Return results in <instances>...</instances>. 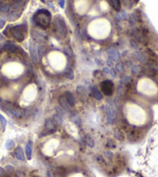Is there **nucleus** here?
Wrapping results in <instances>:
<instances>
[{
  "mask_svg": "<svg viewBox=\"0 0 158 177\" xmlns=\"http://www.w3.org/2000/svg\"><path fill=\"white\" fill-rule=\"evenodd\" d=\"M89 35L97 40H103L108 37L111 32V24L106 19L100 18L90 22L88 26Z\"/></svg>",
  "mask_w": 158,
  "mask_h": 177,
  "instance_id": "nucleus-1",
  "label": "nucleus"
},
{
  "mask_svg": "<svg viewBox=\"0 0 158 177\" xmlns=\"http://www.w3.org/2000/svg\"><path fill=\"white\" fill-rule=\"evenodd\" d=\"M2 72L9 78H16L23 74L24 68L21 63L17 62H7L2 67Z\"/></svg>",
  "mask_w": 158,
  "mask_h": 177,
  "instance_id": "nucleus-2",
  "label": "nucleus"
},
{
  "mask_svg": "<svg viewBox=\"0 0 158 177\" xmlns=\"http://www.w3.org/2000/svg\"><path fill=\"white\" fill-rule=\"evenodd\" d=\"M47 58L50 66L57 71H61L66 66V58L61 52L51 51L48 54Z\"/></svg>",
  "mask_w": 158,
  "mask_h": 177,
  "instance_id": "nucleus-3",
  "label": "nucleus"
},
{
  "mask_svg": "<svg viewBox=\"0 0 158 177\" xmlns=\"http://www.w3.org/2000/svg\"><path fill=\"white\" fill-rule=\"evenodd\" d=\"M51 20V14L48 10L45 9L38 10L33 17V21L37 26L40 28L47 29Z\"/></svg>",
  "mask_w": 158,
  "mask_h": 177,
  "instance_id": "nucleus-4",
  "label": "nucleus"
},
{
  "mask_svg": "<svg viewBox=\"0 0 158 177\" xmlns=\"http://www.w3.org/2000/svg\"><path fill=\"white\" fill-rule=\"evenodd\" d=\"M28 27L26 24L17 25L10 28V35H11L18 42H23L27 35Z\"/></svg>",
  "mask_w": 158,
  "mask_h": 177,
  "instance_id": "nucleus-5",
  "label": "nucleus"
},
{
  "mask_svg": "<svg viewBox=\"0 0 158 177\" xmlns=\"http://www.w3.org/2000/svg\"><path fill=\"white\" fill-rule=\"evenodd\" d=\"M54 31L60 37H66L68 34V27L63 17L58 16L55 17L54 20Z\"/></svg>",
  "mask_w": 158,
  "mask_h": 177,
  "instance_id": "nucleus-6",
  "label": "nucleus"
},
{
  "mask_svg": "<svg viewBox=\"0 0 158 177\" xmlns=\"http://www.w3.org/2000/svg\"><path fill=\"white\" fill-rule=\"evenodd\" d=\"M37 95V90L35 85L31 84L27 85V87L24 90L23 97L24 101L26 103H30L35 99L36 96Z\"/></svg>",
  "mask_w": 158,
  "mask_h": 177,
  "instance_id": "nucleus-7",
  "label": "nucleus"
},
{
  "mask_svg": "<svg viewBox=\"0 0 158 177\" xmlns=\"http://www.w3.org/2000/svg\"><path fill=\"white\" fill-rule=\"evenodd\" d=\"M88 0H78L75 2V8L77 12L80 15L85 14L90 6Z\"/></svg>",
  "mask_w": 158,
  "mask_h": 177,
  "instance_id": "nucleus-8",
  "label": "nucleus"
},
{
  "mask_svg": "<svg viewBox=\"0 0 158 177\" xmlns=\"http://www.w3.org/2000/svg\"><path fill=\"white\" fill-rule=\"evenodd\" d=\"M101 87L104 94L112 96L114 92V84L110 80H105L101 83Z\"/></svg>",
  "mask_w": 158,
  "mask_h": 177,
  "instance_id": "nucleus-9",
  "label": "nucleus"
},
{
  "mask_svg": "<svg viewBox=\"0 0 158 177\" xmlns=\"http://www.w3.org/2000/svg\"><path fill=\"white\" fill-rule=\"evenodd\" d=\"M29 51L30 54L31 59L35 64H38V53L37 50L36 48L35 44L33 42H30L29 44Z\"/></svg>",
  "mask_w": 158,
  "mask_h": 177,
  "instance_id": "nucleus-10",
  "label": "nucleus"
},
{
  "mask_svg": "<svg viewBox=\"0 0 158 177\" xmlns=\"http://www.w3.org/2000/svg\"><path fill=\"white\" fill-rule=\"evenodd\" d=\"M105 111L106 113L107 121L109 124H112L114 121V119L116 118V112L112 110V108L109 105L105 106Z\"/></svg>",
  "mask_w": 158,
  "mask_h": 177,
  "instance_id": "nucleus-11",
  "label": "nucleus"
},
{
  "mask_svg": "<svg viewBox=\"0 0 158 177\" xmlns=\"http://www.w3.org/2000/svg\"><path fill=\"white\" fill-rule=\"evenodd\" d=\"M64 98L66 99V101L68 102V103L70 106H74L75 105L76 101L74 96L73 93L70 91H66L64 93Z\"/></svg>",
  "mask_w": 158,
  "mask_h": 177,
  "instance_id": "nucleus-12",
  "label": "nucleus"
},
{
  "mask_svg": "<svg viewBox=\"0 0 158 177\" xmlns=\"http://www.w3.org/2000/svg\"><path fill=\"white\" fill-rule=\"evenodd\" d=\"M7 113H10V115L12 116L13 117L20 118L23 116L24 111L23 110H21V109L17 108V107H15L14 106V107H12L10 110H9V112H8Z\"/></svg>",
  "mask_w": 158,
  "mask_h": 177,
  "instance_id": "nucleus-13",
  "label": "nucleus"
},
{
  "mask_svg": "<svg viewBox=\"0 0 158 177\" xmlns=\"http://www.w3.org/2000/svg\"><path fill=\"white\" fill-rule=\"evenodd\" d=\"M131 35L133 37L136 39L137 41L138 42H143L144 41V37H143V33H142V31L138 28H135L133 29L131 32Z\"/></svg>",
  "mask_w": 158,
  "mask_h": 177,
  "instance_id": "nucleus-14",
  "label": "nucleus"
},
{
  "mask_svg": "<svg viewBox=\"0 0 158 177\" xmlns=\"http://www.w3.org/2000/svg\"><path fill=\"white\" fill-rule=\"evenodd\" d=\"M58 103H59V105L61 106V108L63 109V110H64L67 111V112H68L69 113H71V110L70 107H69L68 103V102L66 101V99H65V98H64L63 96L59 97Z\"/></svg>",
  "mask_w": 158,
  "mask_h": 177,
  "instance_id": "nucleus-15",
  "label": "nucleus"
},
{
  "mask_svg": "<svg viewBox=\"0 0 158 177\" xmlns=\"http://www.w3.org/2000/svg\"><path fill=\"white\" fill-rule=\"evenodd\" d=\"M133 57H134L135 59H136L137 61H138V62H146V54H144V52L139 51H137L134 52Z\"/></svg>",
  "mask_w": 158,
  "mask_h": 177,
  "instance_id": "nucleus-16",
  "label": "nucleus"
},
{
  "mask_svg": "<svg viewBox=\"0 0 158 177\" xmlns=\"http://www.w3.org/2000/svg\"><path fill=\"white\" fill-rule=\"evenodd\" d=\"M92 95H93V96H94L95 99H96L97 100H101V99H103V96H102V94L101 93V92L99 91V89H98V87H97L96 85L92 86Z\"/></svg>",
  "mask_w": 158,
  "mask_h": 177,
  "instance_id": "nucleus-17",
  "label": "nucleus"
},
{
  "mask_svg": "<svg viewBox=\"0 0 158 177\" xmlns=\"http://www.w3.org/2000/svg\"><path fill=\"white\" fill-rule=\"evenodd\" d=\"M14 154L16 158L19 161H24L25 160V155L23 151V149L20 147H17V149H15Z\"/></svg>",
  "mask_w": 158,
  "mask_h": 177,
  "instance_id": "nucleus-18",
  "label": "nucleus"
},
{
  "mask_svg": "<svg viewBox=\"0 0 158 177\" xmlns=\"http://www.w3.org/2000/svg\"><path fill=\"white\" fill-rule=\"evenodd\" d=\"M32 152H33V149H32V145H31V141H29L25 147V153H26V158L28 160H30L32 158Z\"/></svg>",
  "mask_w": 158,
  "mask_h": 177,
  "instance_id": "nucleus-19",
  "label": "nucleus"
},
{
  "mask_svg": "<svg viewBox=\"0 0 158 177\" xmlns=\"http://www.w3.org/2000/svg\"><path fill=\"white\" fill-rule=\"evenodd\" d=\"M109 5L116 10V12L120 11L121 10V3L120 0H108Z\"/></svg>",
  "mask_w": 158,
  "mask_h": 177,
  "instance_id": "nucleus-20",
  "label": "nucleus"
},
{
  "mask_svg": "<svg viewBox=\"0 0 158 177\" xmlns=\"http://www.w3.org/2000/svg\"><path fill=\"white\" fill-rule=\"evenodd\" d=\"M19 16H20V12L12 11V12H10V13L8 14L6 19H7L8 21H10V22L14 21V20H16V19L19 18Z\"/></svg>",
  "mask_w": 158,
  "mask_h": 177,
  "instance_id": "nucleus-21",
  "label": "nucleus"
},
{
  "mask_svg": "<svg viewBox=\"0 0 158 177\" xmlns=\"http://www.w3.org/2000/svg\"><path fill=\"white\" fill-rule=\"evenodd\" d=\"M146 68L152 73L156 74L158 72V66L156 64H154L153 62H150L148 63H146Z\"/></svg>",
  "mask_w": 158,
  "mask_h": 177,
  "instance_id": "nucleus-22",
  "label": "nucleus"
},
{
  "mask_svg": "<svg viewBox=\"0 0 158 177\" xmlns=\"http://www.w3.org/2000/svg\"><path fill=\"white\" fill-rule=\"evenodd\" d=\"M114 137H115V138H116V140L120 141V142L125 140V135H124L123 131L119 130V129L115 130V131H114Z\"/></svg>",
  "mask_w": 158,
  "mask_h": 177,
  "instance_id": "nucleus-23",
  "label": "nucleus"
},
{
  "mask_svg": "<svg viewBox=\"0 0 158 177\" xmlns=\"http://www.w3.org/2000/svg\"><path fill=\"white\" fill-rule=\"evenodd\" d=\"M85 140L86 143H87V144L90 148L95 147V141L93 140V138H92L91 135H88V134H86V135H85Z\"/></svg>",
  "mask_w": 158,
  "mask_h": 177,
  "instance_id": "nucleus-24",
  "label": "nucleus"
},
{
  "mask_svg": "<svg viewBox=\"0 0 158 177\" xmlns=\"http://www.w3.org/2000/svg\"><path fill=\"white\" fill-rule=\"evenodd\" d=\"M72 120H73L74 123L76 125L80 126L81 124V119L79 114L77 113H75L72 114Z\"/></svg>",
  "mask_w": 158,
  "mask_h": 177,
  "instance_id": "nucleus-25",
  "label": "nucleus"
},
{
  "mask_svg": "<svg viewBox=\"0 0 158 177\" xmlns=\"http://www.w3.org/2000/svg\"><path fill=\"white\" fill-rule=\"evenodd\" d=\"M53 120L55 122V124L58 126L62 125V124H63V117H61L58 114H54L53 115Z\"/></svg>",
  "mask_w": 158,
  "mask_h": 177,
  "instance_id": "nucleus-26",
  "label": "nucleus"
},
{
  "mask_svg": "<svg viewBox=\"0 0 158 177\" xmlns=\"http://www.w3.org/2000/svg\"><path fill=\"white\" fill-rule=\"evenodd\" d=\"M132 81V77L130 76H125L120 79V83L122 85H127Z\"/></svg>",
  "mask_w": 158,
  "mask_h": 177,
  "instance_id": "nucleus-27",
  "label": "nucleus"
},
{
  "mask_svg": "<svg viewBox=\"0 0 158 177\" xmlns=\"http://www.w3.org/2000/svg\"><path fill=\"white\" fill-rule=\"evenodd\" d=\"M137 137V134L135 130H130L127 132V138L130 141H135Z\"/></svg>",
  "mask_w": 158,
  "mask_h": 177,
  "instance_id": "nucleus-28",
  "label": "nucleus"
},
{
  "mask_svg": "<svg viewBox=\"0 0 158 177\" xmlns=\"http://www.w3.org/2000/svg\"><path fill=\"white\" fill-rule=\"evenodd\" d=\"M6 149H7V150H9V151H10V150H12V149H14L15 147V142L13 140H8L7 142H6Z\"/></svg>",
  "mask_w": 158,
  "mask_h": 177,
  "instance_id": "nucleus-29",
  "label": "nucleus"
},
{
  "mask_svg": "<svg viewBox=\"0 0 158 177\" xmlns=\"http://www.w3.org/2000/svg\"><path fill=\"white\" fill-rule=\"evenodd\" d=\"M110 56H111V58H112V60H113V62H118V61H119V59H120L121 55L120 53H119L117 50H116Z\"/></svg>",
  "mask_w": 158,
  "mask_h": 177,
  "instance_id": "nucleus-30",
  "label": "nucleus"
},
{
  "mask_svg": "<svg viewBox=\"0 0 158 177\" xmlns=\"http://www.w3.org/2000/svg\"><path fill=\"white\" fill-rule=\"evenodd\" d=\"M106 147L109 149H115L116 147V144L112 139H108L106 142Z\"/></svg>",
  "mask_w": 158,
  "mask_h": 177,
  "instance_id": "nucleus-31",
  "label": "nucleus"
},
{
  "mask_svg": "<svg viewBox=\"0 0 158 177\" xmlns=\"http://www.w3.org/2000/svg\"><path fill=\"white\" fill-rule=\"evenodd\" d=\"M116 70L117 71H119V73H123L124 71V64L123 62H117L116 65Z\"/></svg>",
  "mask_w": 158,
  "mask_h": 177,
  "instance_id": "nucleus-32",
  "label": "nucleus"
},
{
  "mask_svg": "<svg viewBox=\"0 0 158 177\" xmlns=\"http://www.w3.org/2000/svg\"><path fill=\"white\" fill-rule=\"evenodd\" d=\"M65 77L67 78L70 79V80H73L74 78H75V72H74L73 69H69L68 71L66 72V74H65Z\"/></svg>",
  "mask_w": 158,
  "mask_h": 177,
  "instance_id": "nucleus-33",
  "label": "nucleus"
},
{
  "mask_svg": "<svg viewBox=\"0 0 158 177\" xmlns=\"http://www.w3.org/2000/svg\"><path fill=\"white\" fill-rule=\"evenodd\" d=\"M6 124H7V121H6V119L3 115L0 114V125L2 127V129L3 130H5L6 127Z\"/></svg>",
  "mask_w": 158,
  "mask_h": 177,
  "instance_id": "nucleus-34",
  "label": "nucleus"
},
{
  "mask_svg": "<svg viewBox=\"0 0 158 177\" xmlns=\"http://www.w3.org/2000/svg\"><path fill=\"white\" fill-rule=\"evenodd\" d=\"M140 70H141L140 67L137 65H133L132 66V69H131V71L133 75H138L140 72Z\"/></svg>",
  "mask_w": 158,
  "mask_h": 177,
  "instance_id": "nucleus-35",
  "label": "nucleus"
},
{
  "mask_svg": "<svg viewBox=\"0 0 158 177\" xmlns=\"http://www.w3.org/2000/svg\"><path fill=\"white\" fill-rule=\"evenodd\" d=\"M64 51H65V54H66L69 58H73L74 57L73 49H72L71 47H67L66 48L64 49Z\"/></svg>",
  "mask_w": 158,
  "mask_h": 177,
  "instance_id": "nucleus-36",
  "label": "nucleus"
},
{
  "mask_svg": "<svg viewBox=\"0 0 158 177\" xmlns=\"http://www.w3.org/2000/svg\"><path fill=\"white\" fill-rule=\"evenodd\" d=\"M4 170H5L6 172H7L8 174H12V172H14L15 169H14V167L12 166V165H6V166L5 169H4Z\"/></svg>",
  "mask_w": 158,
  "mask_h": 177,
  "instance_id": "nucleus-37",
  "label": "nucleus"
},
{
  "mask_svg": "<svg viewBox=\"0 0 158 177\" xmlns=\"http://www.w3.org/2000/svg\"><path fill=\"white\" fill-rule=\"evenodd\" d=\"M95 160H96V162L99 163V165H106V161H105V159L103 158V157L101 155H99L96 156Z\"/></svg>",
  "mask_w": 158,
  "mask_h": 177,
  "instance_id": "nucleus-38",
  "label": "nucleus"
},
{
  "mask_svg": "<svg viewBox=\"0 0 158 177\" xmlns=\"http://www.w3.org/2000/svg\"><path fill=\"white\" fill-rule=\"evenodd\" d=\"M130 44L131 45V47H132V48H134V49H139V44H138L137 40H135L134 39H131V40H130Z\"/></svg>",
  "mask_w": 158,
  "mask_h": 177,
  "instance_id": "nucleus-39",
  "label": "nucleus"
},
{
  "mask_svg": "<svg viewBox=\"0 0 158 177\" xmlns=\"http://www.w3.org/2000/svg\"><path fill=\"white\" fill-rule=\"evenodd\" d=\"M55 111H56L57 114H58L59 116H61V117H64V112L62 109H61V107H59V106H55Z\"/></svg>",
  "mask_w": 158,
  "mask_h": 177,
  "instance_id": "nucleus-40",
  "label": "nucleus"
},
{
  "mask_svg": "<svg viewBox=\"0 0 158 177\" xmlns=\"http://www.w3.org/2000/svg\"><path fill=\"white\" fill-rule=\"evenodd\" d=\"M32 113H33V111H32L31 109L26 108V109H25V110H24L23 115H24V117H25V118H27V117H29L31 114H32Z\"/></svg>",
  "mask_w": 158,
  "mask_h": 177,
  "instance_id": "nucleus-41",
  "label": "nucleus"
},
{
  "mask_svg": "<svg viewBox=\"0 0 158 177\" xmlns=\"http://www.w3.org/2000/svg\"><path fill=\"white\" fill-rule=\"evenodd\" d=\"M104 155H105V156H106L107 158H112L113 157V153L110 151H104Z\"/></svg>",
  "mask_w": 158,
  "mask_h": 177,
  "instance_id": "nucleus-42",
  "label": "nucleus"
},
{
  "mask_svg": "<svg viewBox=\"0 0 158 177\" xmlns=\"http://www.w3.org/2000/svg\"><path fill=\"white\" fill-rule=\"evenodd\" d=\"M123 87L122 85H119L118 88H117V90H116V92H117V96L120 97L122 95H123Z\"/></svg>",
  "mask_w": 158,
  "mask_h": 177,
  "instance_id": "nucleus-43",
  "label": "nucleus"
},
{
  "mask_svg": "<svg viewBox=\"0 0 158 177\" xmlns=\"http://www.w3.org/2000/svg\"><path fill=\"white\" fill-rule=\"evenodd\" d=\"M109 74L111 75L112 78H116V76H117V73H116V69H113V68H111V69H110V70H109Z\"/></svg>",
  "mask_w": 158,
  "mask_h": 177,
  "instance_id": "nucleus-44",
  "label": "nucleus"
},
{
  "mask_svg": "<svg viewBox=\"0 0 158 177\" xmlns=\"http://www.w3.org/2000/svg\"><path fill=\"white\" fill-rule=\"evenodd\" d=\"M128 21H129V24H130V25L131 26H136V24H137V22L135 21L134 19H132V17L130 16V17H129V19H128Z\"/></svg>",
  "mask_w": 158,
  "mask_h": 177,
  "instance_id": "nucleus-45",
  "label": "nucleus"
},
{
  "mask_svg": "<svg viewBox=\"0 0 158 177\" xmlns=\"http://www.w3.org/2000/svg\"><path fill=\"white\" fill-rule=\"evenodd\" d=\"M16 177H26L25 173L21 170H17L16 172Z\"/></svg>",
  "mask_w": 158,
  "mask_h": 177,
  "instance_id": "nucleus-46",
  "label": "nucleus"
},
{
  "mask_svg": "<svg viewBox=\"0 0 158 177\" xmlns=\"http://www.w3.org/2000/svg\"><path fill=\"white\" fill-rule=\"evenodd\" d=\"M101 71H99V70H95V71L93 72V76L94 77H96V78H101Z\"/></svg>",
  "mask_w": 158,
  "mask_h": 177,
  "instance_id": "nucleus-47",
  "label": "nucleus"
},
{
  "mask_svg": "<svg viewBox=\"0 0 158 177\" xmlns=\"http://www.w3.org/2000/svg\"><path fill=\"white\" fill-rule=\"evenodd\" d=\"M106 64L108 66H112V64H113V60H112V58H111V56H109L108 58H107V61H106Z\"/></svg>",
  "mask_w": 158,
  "mask_h": 177,
  "instance_id": "nucleus-48",
  "label": "nucleus"
},
{
  "mask_svg": "<svg viewBox=\"0 0 158 177\" xmlns=\"http://www.w3.org/2000/svg\"><path fill=\"white\" fill-rule=\"evenodd\" d=\"M58 4H59L60 7L64 9V5H65V0H58Z\"/></svg>",
  "mask_w": 158,
  "mask_h": 177,
  "instance_id": "nucleus-49",
  "label": "nucleus"
},
{
  "mask_svg": "<svg viewBox=\"0 0 158 177\" xmlns=\"http://www.w3.org/2000/svg\"><path fill=\"white\" fill-rule=\"evenodd\" d=\"M116 50V48H114V47H109V48H108V49L106 50V52L108 53V54L111 55V54H112V53H113Z\"/></svg>",
  "mask_w": 158,
  "mask_h": 177,
  "instance_id": "nucleus-50",
  "label": "nucleus"
},
{
  "mask_svg": "<svg viewBox=\"0 0 158 177\" xmlns=\"http://www.w3.org/2000/svg\"><path fill=\"white\" fill-rule=\"evenodd\" d=\"M5 24H6L5 19L0 18V29H3V27H4V26H5Z\"/></svg>",
  "mask_w": 158,
  "mask_h": 177,
  "instance_id": "nucleus-51",
  "label": "nucleus"
},
{
  "mask_svg": "<svg viewBox=\"0 0 158 177\" xmlns=\"http://www.w3.org/2000/svg\"><path fill=\"white\" fill-rule=\"evenodd\" d=\"M121 17L123 19H127V13L125 12V11H122L120 14Z\"/></svg>",
  "mask_w": 158,
  "mask_h": 177,
  "instance_id": "nucleus-52",
  "label": "nucleus"
},
{
  "mask_svg": "<svg viewBox=\"0 0 158 177\" xmlns=\"http://www.w3.org/2000/svg\"><path fill=\"white\" fill-rule=\"evenodd\" d=\"M40 114H41V110H37V111H36L35 113V115H34V118H35V119L39 118L40 117Z\"/></svg>",
  "mask_w": 158,
  "mask_h": 177,
  "instance_id": "nucleus-53",
  "label": "nucleus"
},
{
  "mask_svg": "<svg viewBox=\"0 0 158 177\" xmlns=\"http://www.w3.org/2000/svg\"><path fill=\"white\" fill-rule=\"evenodd\" d=\"M115 19H116V21H118V22H120L121 20H122V17H121L120 14H118V13H116L115 14Z\"/></svg>",
  "mask_w": 158,
  "mask_h": 177,
  "instance_id": "nucleus-54",
  "label": "nucleus"
},
{
  "mask_svg": "<svg viewBox=\"0 0 158 177\" xmlns=\"http://www.w3.org/2000/svg\"><path fill=\"white\" fill-rule=\"evenodd\" d=\"M79 143H80L81 146V147L85 146V140L83 139L82 137H80V138H79Z\"/></svg>",
  "mask_w": 158,
  "mask_h": 177,
  "instance_id": "nucleus-55",
  "label": "nucleus"
},
{
  "mask_svg": "<svg viewBox=\"0 0 158 177\" xmlns=\"http://www.w3.org/2000/svg\"><path fill=\"white\" fill-rule=\"evenodd\" d=\"M6 172L3 168L0 167V177H5Z\"/></svg>",
  "mask_w": 158,
  "mask_h": 177,
  "instance_id": "nucleus-56",
  "label": "nucleus"
},
{
  "mask_svg": "<svg viewBox=\"0 0 158 177\" xmlns=\"http://www.w3.org/2000/svg\"><path fill=\"white\" fill-rule=\"evenodd\" d=\"M109 70H110V69H109L108 67H105V68H103V69H102V71H103L104 73L106 74V75L109 74Z\"/></svg>",
  "mask_w": 158,
  "mask_h": 177,
  "instance_id": "nucleus-57",
  "label": "nucleus"
},
{
  "mask_svg": "<svg viewBox=\"0 0 158 177\" xmlns=\"http://www.w3.org/2000/svg\"><path fill=\"white\" fill-rule=\"evenodd\" d=\"M47 6L49 8H50V9H52V10H55V6H54V4L52 3H47Z\"/></svg>",
  "mask_w": 158,
  "mask_h": 177,
  "instance_id": "nucleus-58",
  "label": "nucleus"
},
{
  "mask_svg": "<svg viewBox=\"0 0 158 177\" xmlns=\"http://www.w3.org/2000/svg\"><path fill=\"white\" fill-rule=\"evenodd\" d=\"M95 63H96L98 65H99V66H101V65H102V63H101V61H100L99 59H95Z\"/></svg>",
  "mask_w": 158,
  "mask_h": 177,
  "instance_id": "nucleus-59",
  "label": "nucleus"
},
{
  "mask_svg": "<svg viewBox=\"0 0 158 177\" xmlns=\"http://www.w3.org/2000/svg\"><path fill=\"white\" fill-rule=\"evenodd\" d=\"M3 35H2V34H1V33H0V43H1V42H2V41H3Z\"/></svg>",
  "mask_w": 158,
  "mask_h": 177,
  "instance_id": "nucleus-60",
  "label": "nucleus"
},
{
  "mask_svg": "<svg viewBox=\"0 0 158 177\" xmlns=\"http://www.w3.org/2000/svg\"><path fill=\"white\" fill-rule=\"evenodd\" d=\"M123 3H125V4H126L127 3V2H130V0H123Z\"/></svg>",
  "mask_w": 158,
  "mask_h": 177,
  "instance_id": "nucleus-61",
  "label": "nucleus"
},
{
  "mask_svg": "<svg viewBox=\"0 0 158 177\" xmlns=\"http://www.w3.org/2000/svg\"><path fill=\"white\" fill-rule=\"evenodd\" d=\"M127 53V51H125L123 53V56H126V54Z\"/></svg>",
  "mask_w": 158,
  "mask_h": 177,
  "instance_id": "nucleus-62",
  "label": "nucleus"
},
{
  "mask_svg": "<svg viewBox=\"0 0 158 177\" xmlns=\"http://www.w3.org/2000/svg\"><path fill=\"white\" fill-rule=\"evenodd\" d=\"M139 0H134V3H138V2H139Z\"/></svg>",
  "mask_w": 158,
  "mask_h": 177,
  "instance_id": "nucleus-63",
  "label": "nucleus"
}]
</instances>
